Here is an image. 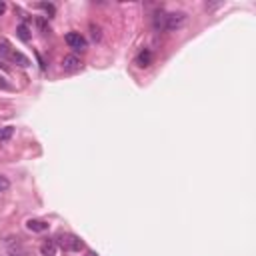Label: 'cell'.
<instances>
[{"label": "cell", "instance_id": "1", "mask_svg": "<svg viewBox=\"0 0 256 256\" xmlns=\"http://www.w3.org/2000/svg\"><path fill=\"white\" fill-rule=\"evenodd\" d=\"M186 22L184 12H156L154 14V28L158 30H178Z\"/></svg>", "mask_w": 256, "mask_h": 256}, {"label": "cell", "instance_id": "2", "mask_svg": "<svg viewBox=\"0 0 256 256\" xmlns=\"http://www.w3.org/2000/svg\"><path fill=\"white\" fill-rule=\"evenodd\" d=\"M56 244L64 250V252H80L84 248V242L76 236V234H70V232H64L56 238Z\"/></svg>", "mask_w": 256, "mask_h": 256}, {"label": "cell", "instance_id": "3", "mask_svg": "<svg viewBox=\"0 0 256 256\" xmlns=\"http://www.w3.org/2000/svg\"><path fill=\"white\" fill-rule=\"evenodd\" d=\"M64 40H66V44H68L72 50H84V48L88 46L86 38H84L80 32H68V34L64 36Z\"/></svg>", "mask_w": 256, "mask_h": 256}, {"label": "cell", "instance_id": "4", "mask_svg": "<svg viewBox=\"0 0 256 256\" xmlns=\"http://www.w3.org/2000/svg\"><path fill=\"white\" fill-rule=\"evenodd\" d=\"M80 66H82V62L76 54H68L62 58V70L64 72H76V70H80Z\"/></svg>", "mask_w": 256, "mask_h": 256}, {"label": "cell", "instance_id": "5", "mask_svg": "<svg viewBox=\"0 0 256 256\" xmlns=\"http://www.w3.org/2000/svg\"><path fill=\"white\" fill-rule=\"evenodd\" d=\"M26 228L30 232H46L50 228V224L46 220H42V218H28L26 220Z\"/></svg>", "mask_w": 256, "mask_h": 256}, {"label": "cell", "instance_id": "6", "mask_svg": "<svg viewBox=\"0 0 256 256\" xmlns=\"http://www.w3.org/2000/svg\"><path fill=\"white\" fill-rule=\"evenodd\" d=\"M8 60L14 62V64H18V66H22V68H28V66H30V60H28L22 52H18V50H12V52L8 54Z\"/></svg>", "mask_w": 256, "mask_h": 256}, {"label": "cell", "instance_id": "7", "mask_svg": "<svg viewBox=\"0 0 256 256\" xmlns=\"http://www.w3.org/2000/svg\"><path fill=\"white\" fill-rule=\"evenodd\" d=\"M56 250H58L56 240H44L40 244V254L42 256H56Z\"/></svg>", "mask_w": 256, "mask_h": 256}, {"label": "cell", "instance_id": "8", "mask_svg": "<svg viewBox=\"0 0 256 256\" xmlns=\"http://www.w3.org/2000/svg\"><path fill=\"white\" fill-rule=\"evenodd\" d=\"M136 64H138L140 68H148V66L152 64V52H150L148 48L140 50V54L136 56Z\"/></svg>", "mask_w": 256, "mask_h": 256}, {"label": "cell", "instance_id": "9", "mask_svg": "<svg viewBox=\"0 0 256 256\" xmlns=\"http://www.w3.org/2000/svg\"><path fill=\"white\" fill-rule=\"evenodd\" d=\"M12 50H14V48H12L10 40H8L6 36H0V56H6V58H8V54H10Z\"/></svg>", "mask_w": 256, "mask_h": 256}, {"label": "cell", "instance_id": "10", "mask_svg": "<svg viewBox=\"0 0 256 256\" xmlns=\"http://www.w3.org/2000/svg\"><path fill=\"white\" fill-rule=\"evenodd\" d=\"M12 136H14V128H12V126H4V128H0V144H6Z\"/></svg>", "mask_w": 256, "mask_h": 256}, {"label": "cell", "instance_id": "11", "mask_svg": "<svg viewBox=\"0 0 256 256\" xmlns=\"http://www.w3.org/2000/svg\"><path fill=\"white\" fill-rule=\"evenodd\" d=\"M16 34H18V38L24 40V42L30 40V32H28V26H26V24H20V26L16 28Z\"/></svg>", "mask_w": 256, "mask_h": 256}, {"label": "cell", "instance_id": "12", "mask_svg": "<svg viewBox=\"0 0 256 256\" xmlns=\"http://www.w3.org/2000/svg\"><path fill=\"white\" fill-rule=\"evenodd\" d=\"M8 188H10V180H8L6 176L0 174V192H6Z\"/></svg>", "mask_w": 256, "mask_h": 256}, {"label": "cell", "instance_id": "13", "mask_svg": "<svg viewBox=\"0 0 256 256\" xmlns=\"http://www.w3.org/2000/svg\"><path fill=\"white\" fill-rule=\"evenodd\" d=\"M40 8H42V10H46V12H48V18H50V16H52V14H54V12H56V8H54V6H52V4H46V2H42V4H40Z\"/></svg>", "mask_w": 256, "mask_h": 256}, {"label": "cell", "instance_id": "14", "mask_svg": "<svg viewBox=\"0 0 256 256\" xmlns=\"http://www.w3.org/2000/svg\"><path fill=\"white\" fill-rule=\"evenodd\" d=\"M92 38H94V40L100 38V28H98V26H92Z\"/></svg>", "mask_w": 256, "mask_h": 256}, {"label": "cell", "instance_id": "15", "mask_svg": "<svg viewBox=\"0 0 256 256\" xmlns=\"http://www.w3.org/2000/svg\"><path fill=\"white\" fill-rule=\"evenodd\" d=\"M0 86H2V88H6V90H10V86H8L6 82H2V80H0Z\"/></svg>", "mask_w": 256, "mask_h": 256}, {"label": "cell", "instance_id": "16", "mask_svg": "<svg viewBox=\"0 0 256 256\" xmlns=\"http://www.w3.org/2000/svg\"><path fill=\"white\" fill-rule=\"evenodd\" d=\"M4 10H6V4H4V2H0V14H2Z\"/></svg>", "mask_w": 256, "mask_h": 256}, {"label": "cell", "instance_id": "17", "mask_svg": "<svg viewBox=\"0 0 256 256\" xmlns=\"http://www.w3.org/2000/svg\"><path fill=\"white\" fill-rule=\"evenodd\" d=\"M90 256H98V254H94V252H92V254H90Z\"/></svg>", "mask_w": 256, "mask_h": 256}]
</instances>
